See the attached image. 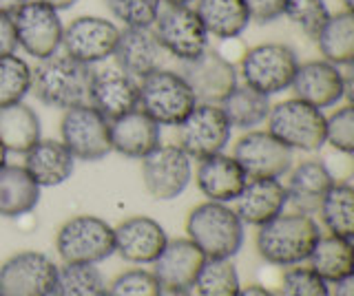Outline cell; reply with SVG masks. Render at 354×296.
Instances as JSON below:
<instances>
[{
  "label": "cell",
  "mask_w": 354,
  "mask_h": 296,
  "mask_svg": "<svg viewBox=\"0 0 354 296\" xmlns=\"http://www.w3.org/2000/svg\"><path fill=\"white\" fill-rule=\"evenodd\" d=\"M31 93V67L16 53L0 56V108L22 102Z\"/></svg>",
  "instance_id": "36"
},
{
  "label": "cell",
  "mask_w": 354,
  "mask_h": 296,
  "mask_svg": "<svg viewBox=\"0 0 354 296\" xmlns=\"http://www.w3.org/2000/svg\"><path fill=\"white\" fill-rule=\"evenodd\" d=\"M40 3H44V5H49V7H53L55 12H66V9H73L75 5H77V0H40Z\"/></svg>",
  "instance_id": "47"
},
{
  "label": "cell",
  "mask_w": 354,
  "mask_h": 296,
  "mask_svg": "<svg viewBox=\"0 0 354 296\" xmlns=\"http://www.w3.org/2000/svg\"><path fill=\"white\" fill-rule=\"evenodd\" d=\"M51 296H106V281L95 266L88 263H64Z\"/></svg>",
  "instance_id": "34"
},
{
  "label": "cell",
  "mask_w": 354,
  "mask_h": 296,
  "mask_svg": "<svg viewBox=\"0 0 354 296\" xmlns=\"http://www.w3.org/2000/svg\"><path fill=\"white\" fill-rule=\"evenodd\" d=\"M91 78L93 67L58 51L31 67V93L44 106L66 111V108L88 104Z\"/></svg>",
  "instance_id": "2"
},
{
  "label": "cell",
  "mask_w": 354,
  "mask_h": 296,
  "mask_svg": "<svg viewBox=\"0 0 354 296\" xmlns=\"http://www.w3.org/2000/svg\"><path fill=\"white\" fill-rule=\"evenodd\" d=\"M109 14L122 27H153L160 16V0H104Z\"/></svg>",
  "instance_id": "38"
},
{
  "label": "cell",
  "mask_w": 354,
  "mask_h": 296,
  "mask_svg": "<svg viewBox=\"0 0 354 296\" xmlns=\"http://www.w3.org/2000/svg\"><path fill=\"white\" fill-rule=\"evenodd\" d=\"M111 150L131 159L147 157L162 144V126L140 108L120 115L109 122Z\"/></svg>",
  "instance_id": "22"
},
{
  "label": "cell",
  "mask_w": 354,
  "mask_h": 296,
  "mask_svg": "<svg viewBox=\"0 0 354 296\" xmlns=\"http://www.w3.org/2000/svg\"><path fill=\"white\" fill-rule=\"evenodd\" d=\"M40 190L25 166L5 164L0 168V217L18 219L33 213L40 201Z\"/></svg>",
  "instance_id": "29"
},
{
  "label": "cell",
  "mask_w": 354,
  "mask_h": 296,
  "mask_svg": "<svg viewBox=\"0 0 354 296\" xmlns=\"http://www.w3.org/2000/svg\"><path fill=\"white\" fill-rule=\"evenodd\" d=\"M55 250L64 263H97L115 255L113 226L95 215H77L64 221L55 235Z\"/></svg>",
  "instance_id": "7"
},
{
  "label": "cell",
  "mask_w": 354,
  "mask_h": 296,
  "mask_svg": "<svg viewBox=\"0 0 354 296\" xmlns=\"http://www.w3.org/2000/svg\"><path fill=\"white\" fill-rule=\"evenodd\" d=\"M250 14V23L270 25L274 20L283 18L288 0H243Z\"/></svg>",
  "instance_id": "42"
},
{
  "label": "cell",
  "mask_w": 354,
  "mask_h": 296,
  "mask_svg": "<svg viewBox=\"0 0 354 296\" xmlns=\"http://www.w3.org/2000/svg\"><path fill=\"white\" fill-rule=\"evenodd\" d=\"M321 58L337 64V67H350L354 62V16L348 9L330 14L326 25L315 38Z\"/></svg>",
  "instance_id": "31"
},
{
  "label": "cell",
  "mask_w": 354,
  "mask_h": 296,
  "mask_svg": "<svg viewBox=\"0 0 354 296\" xmlns=\"http://www.w3.org/2000/svg\"><path fill=\"white\" fill-rule=\"evenodd\" d=\"M7 155H9V152L5 150V146H3V141H0V168H3V166H5V164H7Z\"/></svg>",
  "instance_id": "50"
},
{
  "label": "cell",
  "mask_w": 354,
  "mask_h": 296,
  "mask_svg": "<svg viewBox=\"0 0 354 296\" xmlns=\"http://www.w3.org/2000/svg\"><path fill=\"white\" fill-rule=\"evenodd\" d=\"M177 146L191 159H204L217 152H224L230 144L232 126L219 104H202L186 115L182 124H177Z\"/></svg>",
  "instance_id": "8"
},
{
  "label": "cell",
  "mask_w": 354,
  "mask_h": 296,
  "mask_svg": "<svg viewBox=\"0 0 354 296\" xmlns=\"http://www.w3.org/2000/svg\"><path fill=\"white\" fill-rule=\"evenodd\" d=\"M317 213L330 235L343 239L354 237V188L348 181H335L324 195Z\"/></svg>",
  "instance_id": "33"
},
{
  "label": "cell",
  "mask_w": 354,
  "mask_h": 296,
  "mask_svg": "<svg viewBox=\"0 0 354 296\" xmlns=\"http://www.w3.org/2000/svg\"><path fill=\"white\" fill-rule=\"evenodd\" d=\"M11 20H14L18 49H22L33 60L49 58L62 49L64 23L60 12H55L53 7L40 3V0H29L11 16Z\"/></svg>",
  "instance_id": "10"
},
{
  "label": "cell",
  "mask_w": 354,
  "mask_h": 296,
  "mask_svg": "<svg viewBox=\"0 0 354 296\" xmlns=\"http://www.w3.org/2000/svg\"><path fill=\"white\" fill-rule=\"evenodd\" d=\"M162 285L151 270H127L106 285V296H160Z\"/></svg>",
  "instance_id": "40"
},
{
  "label": "cell",
  "mask_w": 354,
  "mask_h": 296,
  "mask_svg": "<svg viewBox=\"0 0 354 296\" xmlns=\"http://www.w3.org/2000/svg\"><path fill=\"white\" fill-rule=\"evenodd\" d=\"M232 157L246 172L248 179H281L292 168V150L272 137L268 130H246L235 148Z\"/></svg>",
  "instance_id": "14"
},
{
  "label": "cell",
  "mask_w": 354,
  "mask_h": 296,
  "mask_svg": "<svg viewBox=\"0 0 354 296\" xmlns=\"http://www.w3.org/2000/svg\"><path fill=\"white\" fill-rule=\"evenodd\" d=\"M193 7L210 38H241L250 27V14L243 0H195Z\"/></svg>",
  "instance_id": "28"
},
{
  "label": "cell",
  "mask_w": 354,
  "mask_h": 296,
  "mask_svg": "<svg viewBox=\"0 0 354 296\" xmlns=\"http://www.w3.org/2000/svg\"><path fill=\"white\" fill-rule=\"evenodd\" d=\"M193 288L197 296H237L239 272L230 259H206Z\"/></svg>",
  "instance_id": "35"
},
{
  "label": "cell",
  "mask_w": 354,
  "mask_h": 296,
  "mask_svg": "<svg viewBox=\"0 0 354 296\" xmlns=\"http://www.w3.org/2000/svg\"><path fill=\"white\" fill-rule=\"evenodd\" d=\"M29 0H0V12L7 16H14L22 5H27Z\"/></svg>",
  "instance_id": "46"
},
{
  "label": "cell",
  "mask_w": 354,
  "mask_h": 296,
  "mask_svg": "<svg viewBox=\"0 0 354 296\" xmlns=\"http://www.w3.org/2000/svg\"><path fill=\"white\" fill-rule=\"evenodd\" d=\"M335 175L321 159H306L288 170V204H292L299 213L315 215L324 199V195L335 184Z\"/></svg>",
  "instance_id": "25"
},
{
  "label": "cell",
  "mask_w": 354,
  "mask_h": 296,
  "mask_svg": "<svg viewBox=\"0 0 354 296\" xmlns=\"http://www.w3.org/2000/svg\"><path fill=\"white\" fill-rule=\"evenodd\" d=\"M40 139V115L29 104H25V100L0 108V141H3L7 152L25 155Z\"/></svg>",
  "instance_id": "27"
},
{
  "label": "cell",
  "mask_w": 354,
  "mask_h": 296,
  "mask_svg": "<svg viewBox=\"0 0 354 296\" xmlns=\"http://www.w3.org/2000/svg\"><path fill=\"white\" fill-rule=\"evenodd\" d=\"M180 73L195 93L197 102L202 104H221L239 84L237 67L213 47H208L202 56L191 62H182Z\"/></svg>",
  "instance_id": "17"
},
{
  "label": "cell",
  "mask_w": 354,
  "mask_h": 296,
  "mask_svg": "<svg viewBox=\"0 0 354 296\" xmlns=\"http://www.w3.org/2000/svg\"><path fill=\"white\" fill-rule=\"evenodd\" d=\"M266 130L292 152H315L326 146V113L297 97L270 106Z\"/></svg>",
  "instance_id": "6"
},
{
  "label": "cell",
  "mask_w": 354,
  "mask_h": 296,
  "mask_svg": "<svg viewBox=\"0 0 354 296\" xmlns=\"http://www.w3.org/2000/svg\"><path fill=\"white\" fill-rule=\"evenodd\" d=\"M60 141L75 159H104L111 152L109 119L91 104L66 108L60 119Z\"/></svg>",
  "instance_id": "11"
},
{
  "label": "cell",
  "mask_w": 354,
  "mask_h": 296,
  "mask_svg": "<svg viewBox=\"0 0 354 296\" xmlns=\"http://www.w3.org/2000/svg\"><path fill=\"white\" fill-rule=\"evenodd\" d=\"M283 18H288V23L295 25L306 38L315 40L330 18V9L326 0H288Z\"/></svg>",
  "instance_id": "37"
},
{
  "label": "cell",
  "mask_w": 354,
  "mask_h": 296,
  "mask_svg": "<svg viewBox=\"0 0 354 296\" xmlns=\"http://www.w3.org/2000/svg\"><path fill=\"white\" fill-rule=\"evenodd\" d=\"M164 7H191L195 5V0H160Z\"/></svg>",
  "instance_id": "48"
},
{
  "label": "cell",
  "mask_w": 354,
  "mask_h": 296,
  "mask_svg": "<svg viewBox=\"0 0 354 296\" xmlns=\"http://www.w3.org/2000/svg\"><path fill=\"white\" fill-rule=\"evenodd\" d=\"M120 29L122 27L115 20L102 16H77L69 25H64L62 53L93 67V64L113 58Z\"/></svg>",
  "instance_id": "13"
},
{
  "label": "cell",
  "mask_w": 354,
  "mask_h": 296,
  "mask_svg": "<svg viewBox=\"0 0 354 296\" xmlns=\"http://www.w3.org/2000/svg\"><path fill=\"white\" fill-rule=\"evenodd\" d=\"M352 5H354V0H343V9H348V12H352Z\"/></svg>",
  "instance_id": "51"
},
{
  "label": "cell",
  "mask_w": 354,
  "mask_h": 296,
  "mask_svg": "<svg viewBox=\"0 0 354 296\" xmlns=\"http://www.w3.org/2000/svg\"><path fill=\"white\" fill-rule=\"evenodd\" d=\"M246 226L230 204H197L186 219V237L204 252L206 259H232L243 246Z\"/></svg>",
  "instance_id": "3"
},
{
  "label": "cell",
  "mask_w": 354,
  "mask_h": 296,
  "mask_svg": "<svg viewBox=\"0 0 354 296\" xmlns=\"http://www.w3.org/2000/svg\"><path fill=\"white\" fill-rule=\"evenodd\" d=\"M18 42H16V31H14V20L11 16L0 12V56L7 53H16Z\"/></svg>",
  "instance_id": "43"
},
{
  "label": "cell",
  "mask_w": 354,
  "mask_h": 296,
  "mask_svg": "<svg viewBox=\"0 0 354 296\" xmlns=\"http://www.w3.org/2000/svg\"><path fill=\"white\" fill-rule=\"evenodd\" d=\"M164 49L155 36L153 27H122L120 38L113 51L115 64L133 75L136 80H142L144 75L162 69Z\"/></svg>",
  "instance_id": "21"
},
{
  "label": "cell",
  "mask_w": 354,
  "mask_h": 296,
  "mask_svg": "<svg viewBox=\"0 0 354 296\" xmlns=\"http://www.w3.org/2000/svg\"><path fill=\"white\" fill-rule=\"evenodd\" d=\"M326 144L337 152L352 155L354 152V108L352 104H343L326 115Z\"/></svg>",
  "instance_id": "39"
},
{
  "label": "cell",
  "mask_w": 354,
  "mask_h": 296,
  "mask_svg": "<svg viewBox=\"0 0 354 296\" xmlns=\"http://www.w3.org/2000/svg\"><path fill=\"white\" fill-rule=\"evenodd\" d=\"M246 181V172L241 170L235 157L224 155V152L199 159L195 170L197 190L206 197V201L232 204L243 190Z\"/></svg>",
  "instance_id": "23"
},
{
  "label": "cell",
  "mask_w": 354,
  "mask_h": 296,
  "mask_svg": "<svg viewBox=\"0 0 354 296\" xmlns=\"http://www.w3.org/2000/svg\"><path fill=\"white\" fill-rule=\"evenodd\" d=\"M219 106H221V111H224V115L228 117L232 128L252 130L266 122L272 102L268 95L250 89L246 84H237L235 89L224 97V102Z\"/></svg>",
  "instance_id": "32"
},
{
  "label": "cell",
  "mask_w": 354,
  "mask_h": 296,
  "mask_svg": "<svg viewBox=\"0 0 354 296\" xmlns=\"http://www.w3.org/2000/svg\"><path fill=\"white\" fill-rule=\"evenodd\" d=\"M204 263L206 255L188 237L169 239L162 255L153 263V274L164 290H193Z\"/></svg>",
  "instance_id": "20"
},
{
  "label": "cell",
  "mask_w": 354,
  "mask_h": 296,
  "mask_svg": "<svg viewBox=\"0 0 354 296\" xmlns=\"http://www.w3.org/2000/svg\"><path fill=\"white\" fill-rule=\"evenodd\" d=\"M310 270L317 272L326 283H337L346 277H352L354 270V248L352 239L337 235H321L313 255L308 257Z\"/></svg>",
  "instance_id": "30"
},
{
  "label": "cell",
  "mask_w": 354,
  "mask_h": 296,
  "mask_svg": "<svg viewBox=\"0 0 354 296\" xmlns=\"http://www.w3.org/2000/svg\"><path fill=\"white\" fill-rule=\"evenodd\" d=\"M319 237L321 230L313 215L283 210L268 224L257 228L254 246L266 263L277 268H292L308 261Z\"/></svg>",
  "instance_id": "1"
},
{
  "label": "cell",
  "mask_w": 354,
  "mask_h": 296,
  "mask_svg": "<svg viewBox=\"0 0 354 296\" xmlns=\"http://www.w3.org/2000/svg\"><path fill=\"white\" fill-rule=\"evenodd\" d=\"M140 97V80H136L118 64L113 67L93 69L91 91H88V104L97 108L109 122L138 108Z\"/></svg>",
  "instance_id": "19"
},
{
  "label": "cell",
  "mask_w": 354,
  "mask_h": 296,
  "mask_svg": "<svg viewBox=\"0 0 354 296\" xmlns=\"http://www.w3.org/2000/svg\"><path fill=\"white\" fill-rule=\"evenodd\" d=\"M164 53L180 62H191L210 47V36L195 7H164L153 25Z\"/></svg>",
  "instance_id": "9"
},
{
  "label": "cell",
  "mask_w": 354,
  "mask_h": 296,
  "mask_svg": "<svg viewBox=\"0 0 354 296\" xmlns=\"http://www.w3.org/2000/svg\"><path fill=\"white\" fill-rule=\"evenodd\" d=\"M290 89H292V97L324 111V108L337 106L343 97L350 95L352 78L350 73H343L337 64H332L324 58H317V60L299 62Z\"/></svg>",
  "instance_id": "15"
},
{
  "label": "cell",
  "mask_w": 354,
  "mask_h": 296,
  "mask_svg": "<svg viewBox=\"0 0 354 296\" xmlns=\"http://www.w3.org/2000/svg\"><path fill=\"white\" fill-rule=\"evenodd\" d=\"M332 285H335V290L330 292V296H354V277H346Z\"/></svg>",
  "instance_id": "44"
},
{
  "label": "cell",
  "mask_w": 354,
  "mask_h": 296,
  "mask_svg": "<svg viewBox=\"0 0 354 296\" xmlns=\"http://www.w3.org/2000/svg\"><path fill=\"white\" fill-rule=\"evenodd\" d=\"M193 179V159L177 144H160L142 157V181L158 201L180 197Z\"/></svg>",
  "instance_id": "12"
},
{
  "label": "cell",
  "mask_w": 354,
  "mask_h": 296,
  "mask_svg": "<svg viewBox=\"0 0 354 296\" xmlns=\"http://www.w3.org/2000/svg\"><path fill=\"white\" fill-rule=\"evenodd\" d=\"M25 170L40 188H53L73 175L75 157L60 139H40L25 152Z\"/></svg>",
  "instance_id": "26"
},
{
  "label": "cell",
  "mask_w": 354,
  "mask_h": 296,
  "mask_svg": "<svg viewBox=\"0 0 354 296\" xmlns=\"http://www.w3.org/2000/svg\"><path fill=\"white\" fill-rule=\"evenodd\" d=\"M197 106V97L180 71L158 69L140 80L138 108L160 126H177Z\"/></svg>",
  "instance_id": "5"
},
{
  "label": "cell",
  "mask_w": 354,
  "mask_h": 296,
  "mask_svg": "<svg viewBox=\"0 0 354 296\" xmlns=\"http://www.w3.org/2000/svg\"><path fill=\"white\" fill-rule=\"evenodd\" d=\"M237 296H277V294L270 292V290H266L263 285L252 283V285H246V288H239Z\"/></svg>",
  "instance_id": "45"
},
{
  "label": "cell",
  "mask_w": 354,
  "mask_h": 296,
  "mask_svg": "<svg viewBox=\"0 0 354 296\" xmlns=\"http://www.w3.org/2000/svg\"><path fill=\"white\" fill-rule=\"evenodd\" d=\"M160 296H193V294H191V290H164L162 288Z\"/></svg>",
  "instance_id": "49"
},
{
  "label": "cell",
  "mask_w": 354,
  "mask_h": 296,
  "mask_svg": "<svg viewBox=\"0 0 354 296\" xmlns=\"http://www.w3.org/2000/svg\"><path fill=\"white\" fill-rule=\"evenodd\" d=\"M279 296H330L328 283L310 268L292 266L283 274Z\"/></svg>",
  "instance_id": "41"
},
{
  "label": "cell",
  "mask_w": 354,
  "mask_h": 296,
  "mask_svg": "<svg viewBox=\"0 0 354 296\" xmlns=\"http://www.w3.org/2000/svg\"><path fill=\"white\" fill-rule=\"evenodd\" d=\"M58 266L44 252L22 250L0 266V296H51Z\"/></svg>",
  "instance_id": "16"
},
{
  "label": "cell",
  "mask_w": 354,
  "mask_h": 296,
  "mask_svg": "<svg viewBox=\"0 0 354 296\" xmlns=\"http://www.w3.org/2000/svg\"><path fill=\"white\" fill-rule=\"evenodd\" d=\"M299 62L297 51L286 42H261L246 47L237 62V73L246 86L272 97L290 89Z\"/></svg>",
  "instance_id": "4"
},
{
  "label": "cell",
  "mask_w": 354,
  "mask_h": 296,
  "mask_svg": "<svg viewBox=\"0 0 354 296\" xmlns=\"http://www.w3.org/2000/svg\"><path fill=\"white\" fill-rule=\"evenodd\" d=\"M232 204L243 226L259 228L286 210V184L281 179H248Z\"/></svg>",
  "instance_id": "24"
},
{
  "label": "cell",
  "mask_w": 354,
  "mask_h": 296,
  "mask_svg": "<svg viewBox=\"0 0 354 296\" xmlns=\"http://www.w3.org/2000/svg\"><path fill=\"white\" fill-rule=\"evenodd\" d=\"M113 239L118 255L129 263H138V266H153L169 244L164 226L147 215L129 217L118 224L113 228Z\"/></svg>",
  "instance_id": "18"
}]
</instances>
